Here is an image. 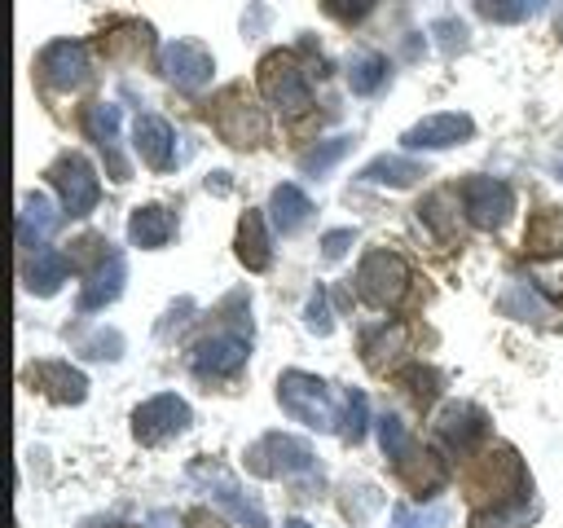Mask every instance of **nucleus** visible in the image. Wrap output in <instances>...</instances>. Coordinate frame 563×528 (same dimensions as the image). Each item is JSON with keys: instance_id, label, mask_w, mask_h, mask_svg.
I'll return each mask as SVG.
<instances>
[{"instance_id": "nucleus-1", "label": "nucleus", "mask_w": 563, "mask_h": 528, "mask_svg": "<svg viewBox=\"0 0 563 528\" xmlns=\"http://www.w3.org/2000/svg\"><path fill=\"white\" fill-rule=\"evenodd\" d=\"M277 400H282V409H286L295 422L317 427V431H339V414H343V409H334V396H330V387H325L317 374L286 370V374L277 378Z\"/></svg>"}, {"instance_id": "nucleus-2", "label": "nucleus", "mask_w": 563, "mask_h": 528, "mask_svg": "<svg viewBox=\"0 0 563 528\" xmlns=\"http://www.w3.org/2000/svg\"><path fill=\"white\" fill-rule=\"evenodd\" d=\"M189 480L202 484V493L211 497V506H220L238 528H268L264 506L238 484L233 471H224V466H216V462H194V466H189Z\"/></svg>"}, {"instance_id": "nucleus-3", "label": "nucleus", "mask_w": 563, "mask_h": 528, "mask_svg": "<svg viewBox=\"0 0 563 528\" xmlns=\"http://www.w3.org/2000/svg\"><path fill=\"white\" fill-rule=\"evenodd\" d=\"M352 282L369 308H396L409 290V264L396 251H365Z\"/></svg>"}, {"instance_id": "nucleus-4", "label": "nucleus", "mask_w": 563, "mask_h": 528, "mask_svg": "<svg viewBox=\"0 0 563 528\" xmlns=\"http://www.w3.org/2000/svg\"><path fill=\"white\" fill-rule=\"evenodd\" d=\"M246 466L255 475H268V480H295V475H308L317 466V458H312V444L308 440L268 431V436H260L246 449Z\"/></svg>"}, {"instance_id": "nucleus-5", "label": "nucleus", "mask_w": 563, "mask_h": 528, "mask_svg": "<svg viewBox=\"0 0 563 528\" xmlns=\"http://www.w3.org/2000/svg\"><path fill=\"white\" fill-rule=\"evenodd\" d=\"M260 92H264L268 106L286 110V114H299V110L312 106V88H308L303 66L290 53H282V48L260 62Z\"/></svg>"}, {"instance_id": "nucleus-6", "label": "nucleus", "mask_w": 563, "mask_h": 528, "mask_svg": "<svg viewBox=\"0 0 563 528\" xmlns=\"http://www.w3.org/2000/svg\"><path fill=\"white\" fill-rule=\"evenodd\" d=\"M189 422H194V414L176 392H158L132 409V436L141 444H163V440L180 436Z\"/></svg>"}, {"instance_id": "nucleus-7", "label": "nucleus", "mask_w": 563, "mask_h": 528, "mask_svg": "<svg viewBox=\"0 0 563 528\" xmlns=\"http://www.w3.org/2000/svg\"><path fill=\"white\" fill-rule=\"evenodd\" d=\"M158 70H163V79L176 84L180 92H202V88L211 84L216 62H211V53H207L202 44H194V40H167V44L158 48Z\"/></svg>"}, {"instance_id": "nucleus-8", "label": "nucleus", "mask_w": 563, "mask_h": 528, "mask_svg": "<svg viewBox=\"0 0 563 528\" xmlns=\"http://www.w3.org/2000/svg\"><path fill=\"white\" fill-rule=\"evenodd\" d=\"M462 211L475 229H501L515 211V189L497 176H471L462 185Z\"/></svg>"}, {"instance_id": "nucleus-9", "label": "nucleus", "mask_w": 563, "mask_h": 528, "mask_svg": "<svg viewBox=\"0 0 563 528\" xmlns=\"http://www.w3.org/2000/svg\"><path fill=\"white\" fill-rule=\"evenodd\" d=\"M48 176H53V185L62 194V211L66 216H88L97 207L101 180H97V172H92V163L84 154H62Z\"/></svg>"}, {"instance_id": "nucleus-10", "label": "nucleus", "mask_w": 563, "mask_h": 528, "mask_svg": "<svg viewBox=\"0 0 563 528\" xmlns=\"http://www.w3.org/2000/svg\"><path fill=\"white\" fill-rule=\"evenodd\" d=\"M35 70H40V79H44L48 88L70 92V88H79V84L88 79V48H84L79 40H53V44L40 48Z\"/></svg>"}, {"instance_id": "nucleus-11", "label": "nucleus", "mask_w": 563, "mask_h": 528, "mask_svg": "<svg viewBox=\"0 0 563 528\" xmlns=\"http://www.w3.org/2000/svg\"><path fill=\"white\" fill-rule=\"evenodd\" d=\"M471 136H475V119L471 114L440 110V114H427L413 128H405L400 132V145L405 150H449V145H462Z\"/></svg>"}, {"instance_id": "nucleus-12", "label": "nucleus", "mask_w": 563, "mask_h": 528, "mask_svg": "<svg viewBox=\"0 0 563 528\" xmlns=\"http://www.w3.org/2000/svg\"><path fill=\"white\" fill-rule=\"evenodd\" d=\"M251 356V339L242 330H216L194 348V374L198 378H224L233 370H242Z\"/></svg>"}, {"instance_id": "nucleus-13", "label": "nucleus", "mask_w": 563, "mask_h": 528, "mask_svg": "<svg viewBox=\"0 0 563 528\" xmlns=\"http://www.w3.org/2000/svg\"><path fill=\"white\" fill-rule=\"evenodd\" d=\"M484 431H488V418H484V409L471 405V400H449V405L435 414V436H440L453 453L475 449V444L484 440Z\"/></svg>"}, {"instance_id": "nucleus-14", "label": "nucleus", "mask_w": 563, "mask_h": 528, "mask_svg": "<svg viewBox=\"0 0 563 528\" xmlns=\"http://www.w3.org/2000/svg\"><path fill=\"white\" fill-rule=\"evenodd\" d=\"M216 128L229 145H255L264 136V114H260V106H251L242 97V88H229L216 110Z\"/></svg>"}, {"instance_id": "nucleus-15", "label": "nucleus", "mask_w": 563, "mask_h": 528, "mask_svg": "<svg viewBox=\"0 0 563 528\" xmlns=\"http://www.w3.org/2000/svg\"><path fill=\"white\" fill-rule=\"evenodd\" d=\"M132 150L141 154L145 167L167 172L176 163V132H172V123L163 114H136V123H132Z\"/></svg>"}, {"instance_id": "nucleus-16", "label": "nucleus", "mask_w": 563, "mask_h": 528, "mask_svg": "<svg viewBox=\"0 0 563 528\" xmlns=\"http://www.w3.org/2000/svg\"><path fill=\"white\" fill-rule=\"evenodd\" d=\"M26 378H31L48 400H57V405H79V400L88 396V378H84L70 361H40V365L26 370Z\"/></svg>"}, {"instance_id": "nucleus-17", "label": "nucleus", "mask_w": 563, "mask_h": 528, "mask_svg": "<svg viewBox=\"0 0 563 528\" xmlns=\"http://www.w3.org/2000/svg\"><path fill=\"white\" fill-rule=\"evenodd\" d=\"M57 220H62V211L53 207V198L44 189H26L22 194V211H18V242L26 251H40L44 238L57 229Z\"/></svg>"}, {"instance_id": "nucleus-18", "label": "nucleus", "mask_w": 563, "mask_h": 528, "mask_svg": "<svg viewBox=\"0 0 563 528\" xmlns=\"http://www.w3.org/2000/svg\"><path fill=\"white\" fill-rule=\"evenodd\" d=\"M84 128H88V136L101 145V154H106V163H110V176H114V180H128V163H123V154H119V106H110V101L88 106Z\"/></svg>"}, {"instance_id": "nucleus-19", "label": "nucleus", "mask_w": 563, "mask_h": 528, "mask_svg": "<svg viewBox=\"0 0 563 528\" xmlns=\"http://www.w3.org/2000/svg\"><path fill=\"white\" fill-rule=\"evenodd\" d=\"M123 282H128V260H123V251H106L101 268L88 277V286H84V295H79V312H97V308L114 304V299L123 295Z\"/></svg>"}, {"instance_id": "nucleus-20", "label": "nucleus", "mask_w": 563, "mask_h": 528, "mask_svg": "<svg viewBox=\"0 0 563 528\" xmlns=\"http://www.w3.org/2000/svg\"><path fill=\"white\" fill-rule=\"evenodd\" d=\"M172 233H176V220H172V211H163L158 202H145V207H136V211L128 216V242L141 246V251L167 246Z\"/></svg>"}, {"instance_id": "nucleus-21", "label": "nucleus", "mask_w": 563, "mask_h": 528, "mask_svg": "<svg viewBox=\"0 0 563 528\" xmlns=\"http://www.w3.org/2000/svg\"><path fill=\"white\" fill-rule=\"evenodd\" d=\"M268 216H273V229L282 233V238H290V233H299L303 224H308V216H312V202H308V194L299 189V185H277L273 194H268Z\"/></svg>"}, {"instance_id": "nucleus-22", "label": "nucleus", "mask_w": 563, "mask_h": 528, "mask_svg": "<svg viewBox=\"0 0 563 528\" xmlns=\"http://www.w3.org/2000/svg\"><path fill=\"white\" fill-rule=\"evenodd\" d=\"M22 282H26V290L40 295V299H44V295H57L62 282H66V255L53 251V246L31 251V260H26V268H22Z\"/></svg>"}, {"instance_id": "nucleus-23", "label": "nucleus", "mask_w": 563, "mask_h": 528, "mask_svg": "<svg viewBox=\"0 0 563 528\" xmlns=\"http://www.w3.org/2000/svg\"><path fill=\"white\" fill-rule=\"evenodd\" d=\"M238 260L251 273H264L273 264V246H268V229H264V216L260 211H246L242 224H238Z\"/></svg>"}, {"instance_id": "nucleus-24", "label": "nucleus", "mask_w": 563, "mask_h": 528, "mask_svg": "<svg viewBox=\"0 0 563 528\" xmlns=\"http://www.w3.org/2000/svg\"><path fill=\"white\" fill-rule=\"evenodd\" d=\"M356 176H361L365 185H391V189H405V185H413V180L422 176V167H418L413 158H405V154H378V158H369Z\"/></svg>"}, {"instance_id": "nucleus-25", "label": "nucleus", "mask_w": 563, "mask_h": 528, "mask_svg": "<svg viewBox=\"0 0 563 528\" xmlns=\"http://www.w3.org/2000/svg\"><path fill=\"white\" fill-rule=\"evenodd\" d=\"M387 57L383 53H369V48H361V53H352L347 57V88L356 92V97H374L383 84H387Z\"/></svg>"}, {"instance_id": "nucleus-26", "label": "nucleus", "mask_w": 563, "mask_h": 528, "mask_svg": "<svg viewBox=\"0 0 563 528\" xmlns=\"http://www.w3.org/2000/svg\"><path fill=\"white\" fill-rule=\"evenodd\" d=\"M347 150H352V136H347V132H343V136H325V141H317L312 150L299 154V172H303V176H325Z\"/></svg>"}, {"instance_id": "nucleus-27", "label": "nucleus", "mask_w": 563, "mask_h": 528, "mask_svg": "<svg viewBox=\"0 0 563 528\" xmlns=\"http://www.w3.org/2000/svg\"><path fill=\"white\" fill-rule=\"evenodd\" d=\"M545 9V0H475V13L488 18V22H501V26H515V22H528Z\"/></svg>"}, {"instance_id": "nucleus-28", "label": "nucleus", "mask_w": 563, "mask_h": 528, "mask_svg": "<svg viewBox=\"0 0 563 528\" xmlns=\"http://www.w3.org/2000/svg\"><path fill=\"white\" fill-rule=\"evenodd\" d=\"M339 436L347 440V444H356L361 436H365V427H369V400H365V392H343V400H339Z\"/></svg>"}, {"instance_id": "nucleus-29", "label": "nucleus", "mask_w": 563, "mask_h": 528, "mask_svg": "<svg viewBox=\"0 0 563 528\" xmlns=\"http://www.w3.org/2000/svg\"><path fill=\"white\" fill-rule=\"evenodd\" d=\"M378 444H383V453H387L396 466L413 453V440H409V431H405V422H400L396 414H383V418H378Z\"/></svg>"}, {"instance_id": "nucleus-30", "label": "nucleus", "mask_w": 563, "mask_h": 528, "mask_svg": "<svg viewBox=\"0 0 563 528\" xmlns=\"http://www.w3.org/2000/svg\"><path fill=\"white\" fill-rule=\"evenodd\" d=\"M528 515H532L528 497H515V502H501L493 510H479L475 528H519V524H528Z\"/></svg>"}, {"instance_id": "nucleus-31", "label": "nucleus", "mask_w": 563, "mask_h": 528, "mask_svg": "<svg viewBox=\"0 0 563 528\" xmlns=\"http://www.w3.org/2000/svg\"><path fill=\"white\" fill-rule=\"evenodd\" d=\"M449 519L444 506H427V510H413V506H396L391 510V528H440Z\"/></svg>"}, {"instance_id": "nucleus-32", "label": "nucleus", "mask_w": 563, "mask_h": 528, "mask_svg": "<svg viewBox=\"0 0 563 528\" xmlns=\"http://www.w3.org/2000/svg\"><path fill=\"white\" fill-rule=\"evenodd\" d=\"M431 35L440 40V48H444V53L466 48V26H462L457 18H435V22H431Z\"/></svg>"}, {"instance_id": "nucleus-33", "label": "nucleus", "mask_w": 563, "mask_h": 528, "mask_svg": "<svg viewBox=\"0 0 563 528\" xmlns=\"http://www.w3.org/2000/svg\"><path fill=\"white\" fill-rule=\"evenodd\" d=\"M400 343H405V330H400V326H391V330L383 326L378 334H365V361L378 365V352H391V348H400Z\"/></svg>"}, {"instance_id": "nucleus-34", "label": "nucleus", "mask_w": 563, "mask_h": 528, "mask_svg": "<svg viewBox=\"0 0 563 528\" xmlns=\"http://www.w3.org/2000/svg\"><path fill=\"white\" fill-rule=\"evenodd\" d=\"M321 4H325V13L339 18V22H361L378 0H321Z\"/></svg>"}, {"instance_id": "nucleus-35", "label": "nucleus", "mask_w": 563, "mask_h": 528, "mask_svg": "<svg viewBox=\"0 0 563 528\" xmlns=\"http://www.w3.org/2000/svg\"><path fill=\"white\" fill-rule=\"evenodd\" d=\"M303 321H308V330L330 334V326H334V321H330V312H325V290H321V286L312 290V299H308V317H303Z\"/></svg>"}, {"instance_id": "nucleus-36", "label": "nucleus", "mask_w": 563, "mask_h": 528, "mask_svg": "<svg viewBox=\"0 0 563 528\" xmlns=\"http://www.w3.org/2000/svg\"><path fill=\"white\" fill-rule=\"evenodd\" d=\"M405 383H413V396H418V400H431L440 374H435V370H422V365H409V370H405Z\"/></svg>"}, {"instance_id": "nucleus-37", "label": "nucleus", "mask_w": 563, "mask_h": 528, "mask_svg": "<svg viewBox=\"0 0 563 528\" xmlns=\"http://www.w3.org/2000/svg\"><path fill=\"white\" fill-rule=\"evenodd\" d=\"M352 238H356L352 229H330V233L321 238V251H325V260H339V255L352 246Z\"/></svg>"}, {"instance_id": "nucleus-38", "label": "nucleus", "mask_w": 563, "mask_h": 528, "mask_svg": "<svg viewBox=\"0 0 563 528\" xmlns=\"http://www.w3.org/2000/svg\"><path fill=\"white\" fill-rule=\"evenodd\" d=\"M154 528H176V519H172L167 510H158V515H154Z\"/></svg>"}, {"instance_id": "nucleus-39", "label": "nucleus", "mask_w": 563, "mask_h": 528, "mask_svg": "<svg viewBox=\"0 0 563 528\" xmlns=\"http://www.w3.org/2000/svg\"><path fill=\"white\" fill-rule=\"evenodd\" d=\"M282 528H312V524H303V519H286Z\"/></svg>"}, {"instance_id": "nucleus-40", "label": "nucleus", "mask_w": 563, "mask_h": 528, "mask_svg": "<svg viewBox=\"0 0 563 528\" xmlns=\"http://www.w3.org/2000/svg\"><path fill=\"white\" fill-rule=\"evenodd\" d=\"M559 35H563V13H559Z\"/></svg>"}, {"instance_id": "nucleus-41", "label": "nucleus", "mask_w": 563, "mask_h": 528, "mask_svg": "<svg viewBox=\"0 0 563 528\" xmlns=\"http://www.w3.org/2000/svg\"><path fill=\"white\" fill-rule=\"evenodd\" d=\"M559 176H563V163H559Z\"/></svg>"}]
</instances>
